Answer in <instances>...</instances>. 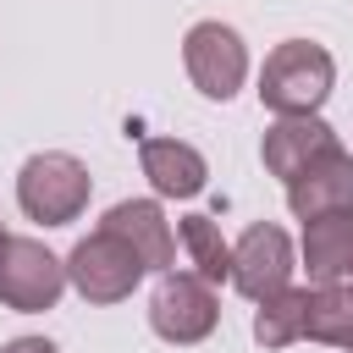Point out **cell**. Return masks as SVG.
I'll list each match as a JSON object with an SVG mask.
<instances>
[{
  "label": "cell",
  "mask_w": 353,
  "mask_h": 353,
  "mask_svg": "<svg viewBox=\"0 0 353 353\" xmlns=\"http://www.w3.org/2000/svg\"><path fill=\"white\" fill-rule=\"evenodd\" d=\"M0 353H55V342L50 336H11Z\"/></svg>",
  "instance_id": "16"
},
{
  "label": "cell",
  "mask_w": 353,
  "mask_h": 353,
  "mask_svg": "<svg viewBox=\"0 0 353 353\" xmlns=\"http://www.w3.org/2000/svg\"><path fill=\"white\" fill-rule=\"evenodd\" d=\"M176 243L188 248L193 276H204L210 287H221V281L232 276V243L221 237L215 215H182V221H176Z\"/></svg>",
  "instance_id": "14"
},
{
  "label": "cell",
  "mask_w": 353,
  "mask_h": 353,
  "mask_svg": "<svg viewBox=\"0 0 353 353\" xmlns=\"http://www.w3.org/2000/svg\"><path fill=\"white\" fill-rule=\"evenodd\" d=\"M303 309H309V287H281V292L259 298V309H254V342L259 347H292V342H303Z\"/></svg>",
  "instance_id": "15"
},
{
  "label": "cell",
  "mask_w": 353,
  "mask_h": 353,
  "mask_svg": "<svg viewBox=\"0 0 353 353\" xmlns=\"http://www.w3.org/2000/svg\"><path fill=\"white\" fill-rule=\"evenodd\" d=\"M303 270L314 287L353 276V210H331L303 221Z\"/></svg>",
  "instance_id": "12"
},
{
  "label": "cell",
  "mask_w": 353,
  "mask_h": 353,
  "mask_svg": "<svg viewBox=\"0 0 353 353\" xmlns=\"http://www.w3.org/2000/svg\"><path fill=\"white\" fill-rule=\"evenodd\" d=\"M182 66L204 99H232L248 83V44L232 22H193L182 39Z\"/></svg>",
  "instance_id": "6"
},
{
  "label": "cell",
  "mask_w": 353,
  "mask_h": 353,
  "mask_svg": "<svg viewBox=\"0 0 353 353\" xmlns=\"http://www.w3.org/2000/svg\"><path fill=\"white\" fill-rule=\"evenodd\" d=\"M303 336L309 342H325V347H353V281H325L309 292V309H303Z\"/></svg>",
  "instance_id": "13"
},
{
  "label": "cell",
  "mask_w": 353,
  "mask_h": 353,
  "mask_svg": "<svg viewBox=\"0 0 353 353\" xmlns=\"http://www.w3.org/2000/svg\"><path fill=\"white\" fill-rule=\"evenodd\" d=\"M66 292V259L50 254L39 237H11L0 243V309L11 314H44Z\"/></svg>",
  "instance_id": "3"
},
{
  "label": "cell",
  "mask_w": 353,
  "mask_h": 353,
  "mask_svg": "<svg viewBox=\"0 0 353 353\" xmlns=\"http://www.w3.org/2000/svg\"><path fill=\"white\" fill-rule=\"evenodd\" d=\"M347 281H353V276H347Z\"/></svg>",
  "instance_id": "19"
},
{
  "label": "cell",
  "mask_w": 353,
  "mask_h": 353,
  "mask_svg": "<svg viewBox=\"0 0 353 353\" xmlns=\"http://www.w3.org/2000/svg\"><path fill=\"white\" fill-rule=\"evenodd\" d=\"M149 325H154L160 342L193 347V342H204L221 325V298L193 270H160V281L149 292Z\"/></svg>",
  "instance_id": "4"
},
{
  "label": "cell",
  "mask_w": 353,
  "mask_h": 353,
  "mask_svg": "<svg viewBox=\"0 0 353 353\" xmlns=\"http://www.w3.org/2000/svg\"><path fill=\"white\" fill-rule=\"evenodd\" d=\"M138 165L160 199H199L210 182V165L182 138H138Z\"/></svg>",
  "instance_id": "10"
},
{
  "label": "cell",
  "mask_w": 353,
  "mask_h": 353,
  "mask_svg": "<svg viewBox=\"0 0 353 353\" xmlns=\"http://www.w3.org/2000/svg\"><path fill=\"white\" fill-rule=\"evenodd\" d=\"M336 143V132L320 121V116H276L270 127H265V143H259V160H265V171L270 176H281V182H292L314 154H325Z\"/></svg>",
  "instance_id": "11"
},
{
  "label": "cell",
  "mask_w": 353,
  "mask_h": 353,
  "mask_svg": "<svg viewBox=\"0 0 353 353\" xmlns=\"http://www.w3.org/2000/svg\"><path fill=\"white\" fill-rule=\"evenodd\" d=\"M143 276H149V270L138 265V254H132L116 232H105V226H94V232L66 254V287H77L83 303H121V298H132V287H138Z\"/></svg>",
  "instance_id": "5"
},
{
  "label": "cell",
  "mask_w": 353,
  "mask_h": 353,
  "mask_svg": "<svg viewBox=\"0 0 353 353\" xmlns=\"http://www.w3.org/2000/svg\"><path fill=\"white\" fill-rule=\"evenodd\" d=\"M336 88V61L314 39H281L259 66V105L270 116H320Z\"/></svg>",
  "instance_id": "1"
},
{
  "label": "cell",
  "mask_w": 353,
  "mask_h": 353,
  "mask_svg": "<svg viewBox=\"0 0 353 353\" xmlns=\"http://www.w3.org/2000/svg\"><path fill=\"white\" fill-rule=\"evenodd\" d=\"M88 193H94V176L77 154L66 149H44V154H28L22 171H17V204L28 221L39 226H66L88 210Z\"/></svg>",
  "instance_id": "2"
},
{
  "label": "cell",
  "mask_w": 353,
  "mask_h": 353,
  "mask_svg": "<svg viewBox=\"0 0 353 353\" xmlns=\"http://www.w3.org/2000/svg\"><path fill=\"white\" fill-rule=\"evenodd\" d=\"M0 243H6V226H0Z\"/></svg>",
  "instance_id": "17"
},
{
  "label": "cell",
  "mask_w": 353,
  "mask_h": 353,
  "mask_svg": "<svg viewBox=\"0 0 353 353\" xmlns=\"http://www.w3.org/2000/svg\"><path fill=\"white\" fill-rule=\"evenodd\" d=\"M99 226L116 232V237L138 254L143 270H171V265H176V226L165 221L160 199H121V204L105 210Z\"/></svg>",
  "instance_id": "8"
},
{
  "label": "cell",
  "mask_w": 353,
  "mask_h": 353,
  "mask_svg": "<svg viewBox=\"0 0 353 353\" xmlns=\"http://www.w3.org/2000/svg\"><path fill=\"white\" fill-rule=\"evenodd\" d=\"M287 210L298 221H314V215H331V210H353V154L342 143H331L325 154H314L287 182Z\"/></svg>",
  "instance_id": "9"
},
{
  "label": "cell",
  "mask_w": 353,
  "mask_h": 353,
  "mask_svg": "<svg viewBox=\"0 0 353 353\" xmlns=\"http://www.w3.org/2000/svg\"><path fill=\"white\" fill-rule=\"evenodd\" d=\"M292 237L276 226V221H254L237 243H232V287L248 298V303H259V298H270V292H281V287H292Z\"/></svg>",
  "instance_id": "7"
},
{
  "label": "cell",
  "mask_w": 353,
  "mask_h": 353,
  "mask_svg": "<svg viewBox=\"0 0 353 353\" xmlns=\"http://www.w3.org/2000/svg\"><path fill=\"white\" fill-rule=\"evenodd\" d=\"M347 353H353V347H347Z\"/></svg>",
  "instance_id": "18"
}]
</instances>
